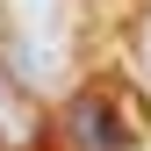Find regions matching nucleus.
<instances>
[{
  "label": "nucleus",
  "mask_w": 151,
  "mask_h": 151,
  "mask_svg": "<svg viewBox=\"0 0 151 151\" xmlns=\"http://www.w3.org/2000/svg\"><path fill=\"white\" fill-rule=\"evenodd\" d=\"M144 72H151V22H144Z\"/></svg>",
  "instance_id": "nucleus-4"
},
{
  "label": "nucleus",
  "mask_w": 151,
  "mask_h": 151,
  "mask_svg": "<svg viewBox=\"0 0 151 151\" xmlns=\"http://www.w3.org/2000/svg\"><path fill=\"white\" fill-rule=\"evenodd\" d=\"M0 137H7V144L22 137V86H14L7 72H0Z\"/></svg>",
  "instance_id": "nucleus-3"
},
{
  "label": "nucleus",
  "mask_w": 151,
  "mask_h": 151,
  "mask_svg": "<svg viewBox=\"0 0 151 151\" xmlns=\"http://www.w3.org/2000/svg\"><path fill=\"white\" fill-rule=\"evenodd\" d=\"M65 50V7L58 0H0V72L14 86H43Z\"/></svg>",
  "instance_id": "nucleus-1"
},
{
  "label": "nucleus",
  "mask_w": 151,
  "mask_h": 151,
  "mask_svg": "<svg viewBox=\"0 0 151 151\" xmlns=\"http://www.w3.org/2000/svg\"><path fill=\"white\" fill-rule=\"evenodd\" d=\"M72 144L79 151H129V137L115 129V108H108L101 93H79V101H72Z\"/></svg>",
  "instance_id": "nucleus-2"
}]
</instances>
